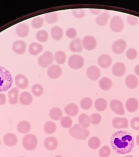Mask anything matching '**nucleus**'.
<instances>
[{"mask_svg": "<svg viewBox=\"0 0 139 157\" xmlns=\"http://www.w3.org/2000/svg\"><path fill=\"white\" fill-rule=\"evenodd\" d=\"M112 149L117 154L126 155L132 152L134 147V138L126 131H118L113 134L110 139Z\"/></svg>", "mask_w": 139, "mask_h": 157, "instance_id": "1", "label": "nucleus"}, {"mask_svg": "<svg viewBox=\"0 0 139 157\" xmlns=\"http://www.w3.org/2000/svg\"><path fill=\"white\" fill-rule=\"evenodd\" d=\"M12 85L11 74L7 69L0 66V92L7 91Z\"/></svg>", "mask_w": 139, "mask_h": 157, "instance_id": "2", "label": "nucleus"}, {"mask_svg": "<svg viewBox=\"0 0 139 157\" xmlns=\"http://www.w3.org/2000/svg\"><path fill=\"white\" fill-rule=\"evenodd\" d=\"M70 135L77 140H84L90 135V132L86 129L76 124L68 130Z\"/></svg>", "mask_w": 139, "mask_h": 157, "instance_id": "3", "label": "nucleus"}, {"mask_svg": "<svg viewBox=\"0 0 139 157\" xmlns=\"http://www.w3.org/2000/svg\"><path fill=\"white\" fill-rule=\"evenodd\" d=\"M38 139L35 135L28 134L25 135L22 140V145L27 151H33L37 146Z\"/></svg>", "mask_w": 139, "mask_h": 157, "instance_id": "4", "label": "nucleus"}, {"mask_svg": "<svg viewBox=\"0 0 139 157\" xmlns=\"http://www.w3.org/2000/svg\"><path fill=\"white\" fill-rule=\"evenodd\" d=\"M54 56L51 52H46L39 57L38 64L42 68H47L54 61Z\"/></svg>", "mask_w": 139, "mask_h": 157, "instance_id": "5", "label": "nucleus"}, {"mask_svg": "<svg viewBox=\"0 0 139 157\" xmlns=\"http://www.w3.org/2000/svg\"><path fill=\"white\" fill-rule=\"evenodd\" d=\"M110 27L112 32H121L124 28V22L120 16L115 15L110 20Z\"/></svg>", "mask_w": 139, "mask_h": 157, "instance_id": "6", "label": "nucleus"}, {"mask_svg": "<svg viewBox=\"0 0 139 157\" xmlns=\"http://www.w3.org/2000/svg\"><path fill=\"white\" fill-rule=\"evenodd\" d=\"M84 59L79 55H73L68 59V66L73 69H80L84 66Z\"/></svg>", "mask_w": 139, "mask_h": 157, "instance_id": "7", "label": "nucleus"}, {"mask_svg": "<svg viewBox=\"0 0 139 157\" xmlns=\"http://www.w3.org/2000/svg\"><path fill=\"white\" fill-rule=\"evenodd\" d=\"M82 43L83 48L86 50L91 51L95 49L97 47V42L95 37L91 36H86L83 38Z\"/></svg>", "mask_w": 139, "mask_h": 157, "instance_id": "8", "label": "nucleus"}, {"mask_svg": "<svg viewBox=\"0 0 139 157\" xmlns=\"http://www.w3.org/2000/svg\"><path fill=\"white\" fill-rule=\"evenodd\" d=\"M127 47V43L124 40L117 39L112 44V52L117 55H121L125 52Z\"/></svg>", "mask_w": 139, "mask_h": 157, "instance_id": "9", "label": "nucleus"}, {"mask_svg": "<svg viewBox=\"0 0 139 157\" xmlns=\"http://www.w3.org/2000/svg\"><path fill=\"white\" fill-rule=\"evenodd\" d=\"M110 106L112 110L116 114L119 115H123L125 113L124 107L121 101L117 99H113L110 101Z\"/></svg>", "mask_w": 139, "mask_h": 157, "instance_id": "10", "label": "nucleus"}, {"mask_svg": "<svg viewBox=\"0 0 139 157\" xmlns=\"http://www.w3.org/2000/svg\"><path fill=\"white\" fill-rule=\"evenodd\" d=\"M15 83L17 88L20 89H26L29 85L28 78L22 74H17L15 78Z\"/></svg>", "mask_w": 139, "mask_h": 157, "instance_id": "11", "label": "nucleus"}, {"mask_svg": "<svg viewBox=\"0 0 139 157\" xmlns=\"http://www.w3.org/2000/svg\"><path fill=\"white\" fill-rule=\"evenodd\" d=\"M86 75L91 80L96 81L100 77V69L95 66H90L86 71Z\"/></svg>", "mask_w": 139, "mask_h": 157, "instance_id": "12", "label": "nucleus"}, {"mask_svg": "<svg viewBox=\"0 0 139 157\" xmlns=\"http://www.w3.org/2000/svg\"><path fill=\"white\" fill-rule=\"evenodd\" d=\"M48 76L52 79H56L61 76L62 74V69L56 64H54L49 67L47 70Z\"/></svg>", "mask_w": 139, "mask_h": 157, "instance_id": "13", "label": "nucleus"}, {"mask_svg": "<svg viewBox=\"0 0 139 157\" xmlns=\"http://www.w3.org/2000/svg\"><path fill=\"white\" fill-rule=\"evenodd\" d=\"M112 57L107 54H102L98 59V63L102 68L107 69L110 67L112 64Z\"/></svg>", "mask_w": 139, "mask_h": 157, "instance_id": "14", "label": "nucleus"}, {"mask_svg": "<svg viewBox=\"0 0 139 157\" xmlns=\"http://www.w3.org/2000/svg\"><path fill=\"white\" fill-rule=\"evenodd\" d=\"M126 71V67L122 62H116L112 68V73L115 76L121 77L123 76Z\"/></svg>", "mask_w": 139, "mask_h": 157, "instance_id": "15", "label": "nucleus"}, {"mask_svg": "<svg viewBox=\"0 0 139 157\" xmlns=\"http://www.w3.org/2000/svg\"><path fill=\"white\" fill-rule=\"evenodd\" d=\"M26 43L23 40H16L13 43L12 49L15 54L22 55L26 50Z\"/></svg>", "mask_w": 139, "mask_h": 157, "instance_id": "16", "label": "nucleus"}, {"mask_svg": "<svg viewBox=\"0 0 139 157\" xmlns=\"http://www.w3.org/2000/svg\"><path fill=\"white\" fill-rule=\"evenodd\" d=\"M15 32L18 37L21 38L27 37L29 34V26L25 23H21L17 25L15 29Z\"/></svg>", "mask_w": 139, "mask_h": 157, "instance_id": "17", "label": "nucleus"}, {"mask_svg": "<svg viewBox=\"0 0 139 157\" xmlns=\"http://www.w3.org/2000/svg\"><path fill=\"white\" fill-rule=\"evenodd\" d=\"M112 125L116 129H126L128 127V120L126 118L115 117L112 120Z\"/></svg>", "mask_w": 139, "mask_h": 157, "instance_id": "18", "label": "nucleus"}, {"mask_svg": "<svg viewBox=\"0 0 139 157\" xmlns=\"http://www.w3.org/2000/svg\"><path fill=\"white\" fill-rule=\"evenodd\" d=\"M3 142L7 146L13 147L17 144V136L12 132L7 133L3 136Z\"/></svg>", "mask_w": 139, "mask_h": 157, "instance_id": "19", "label": "nucleus"}, {"mask_svg": "<svg viewBox=\"0 0 139 157\" xmlns=\"http://www.w3.org/2000/svg\"><path fill=\"white\" fill-rule=\"evenodd\" d=\"M58 142L56 138L54 136L47 137L44 141V146L47 150L53 151L58 147Z\"/></svg>", "mask_w": 139, "mask_h": 157, "instance_id": "20", "label": "nucleus"}, {"mask_svg": "<svg viewBox=\"0 0 139 157\" xmlns=\"http://www.w3.org/2000/svg\"><path fill=\"white\" fill-rule=\"evenodd\" d=\"M126 107L130 113H134L139 108V102L136 98H129L126 103Z\"/></svg>", "mask_w": 139, "mask_h": 157, "instance_id": "21", "label": "nucleus"}, {"mask_svg": "<svg viewBox=\"0 0 139 157\" xmlns=\"http://www.w3.org/2000/svg\"><path fill=\"white\" fill-rule=\"evenodd\" d=\"M65 113L69 117H74L78 113V107L75 104H68L64 108Z\"/></svg>", "mask_w": 139, "mask_h": 157, "instance_id": "22", "label": "nucleus"}, {"mask_svg": "<svg viewBox=\"0 0 139 157\" xmlns=\"http://www.w3.org/2000/svg\"><path fill=\"white\" fill-rule=\"evenodd\" d=\"M83 45L79 38H76L70 43V49L73 52H81L83 51Z\"/></svg>", "mask_w": 139, "mask_h": 157, "instance_id": "23", "label": "nucleus"}, {"mask_svg": "<svg viewBox=\"0 0 139 157\" xmlns=\"http://www.w3.org/2000/svg\"><path fill=\"white\" fill-rule=\"evenodd\" d=\"M19 91L17 87H13L8 92L9 102L10 104H16L18 102Z\"/></svg>", "mask_w": 139, "mask_h": 157, "instance_id": "24", "label": "nucleus"}, {"mask_svg": "<svg viewBox=\"0 0 139 157\" xmlns=\"http://www.w3.org/2000/svg\"><path fill=\"white\" fill-rule=\"evenodd\" d=\"M109 17L110 14L108 13H103L96 18V23L100 26H104L107 25Z\"/></svg>", "mask_w": 139, "mask_h": 157, "instance_id": "25", "label": "nucleus"}, {"mask_svg": "<svg viewBox=\"0 0 139 157\" xmlns=\"http://www.w3.org/2000/svg\"><path fill=\"white\" fill-rule=\"evenodd\" d=\"M43 50V47L41 44L34 42L29 45L28 52L32 56H37Z\"/></svg>", "mask_w": 139, "mask_h": 157, "instance_id": "26", "label": "nucleus"}, {"mask_svg": "<svg viewBox=\"0 0 139 157\" xmlns=\"http://www.w3.org/2000/svg\"><path fill=\"white\" fill-rule=\"evenodd\" d=\"M17 129L21 134H26L31 129V125L27 121H22L18 123Z\"/></svg>", "mask_w": 139, "mask_h": 157, "instance_id": "27", "label": "nucleus"}, {"mask_svg": "<svg viewBox=\"0 0 139 157\" xmlns=\"http://www.w3.org/2000/svg\"><path fill=\"white\" fill-rule=\"evenodd\" d=\"M33 97L28 92H24L20 96V102L24 105H29L33 101Z\"/></svg>", "mask_w": 139, "mask_h": 157, "instance_id": "28", "label": "nucleus"}, {"mask_svg": "<svg viewBox=\"0 0 139 157\" xmlns=\"http://www.w3.org/2000/svg\"><path fill=\"white\" fill-rule=\"evenodd\" d=\"M112 80L108 77L102 78L99 81V87L103 91H108L112 87Z\"/></svg>", "mask_w": 139, "mask_h": 157, "instance_id": "29", "label": "nucleus"}, {"mask_svg": "<svg viewBox=\"0 0 139 157\" xmlns=\"http://www.w3.org/2000/svg\"><path fill=\"white\" fill-rule=\"evenodd\" d=\"M78 124L82 127L86 129L90 127V117L86 113H81L78 118Z\"/></svg>", "mask_w": 139, "mask_h": 157, "instance_id": "30", "label": "nucleus"}, {"mask_svg": "<svg viewBox=\"0 0 139 157\" xmlns=\"http://www.w3.org/2000/svg\"><path fill=\"white\" fill-rule=\"evenodd\" d=\"M138 79L134 75H129L126 78V84L127 87L130 89H135L138 85Z\"/></svg>", "mask_w": 139, "mask_h": 157, "instance_id": "31", "label": "nucleus"}, {"mask_svg": "<svg viewBox=\"0 0 139 157\" xmlns=\"http://www.w3.org/2000/svg\"><path fill=\"white\" fill-rule=\"evenodd\" d=\"M52 38L55 40H59L63 37V30L59 26H54L51 31Z\"/></svg>", "mask_w": 139, "mask_h": 157, "instance_id": "32", "label": "nucleus"}, {"mask_svg": "<svg viewBox=\"0 0 139 157\" xmlns=\"http://www.w3.org/2000/svg\"><path fill=\"white\" fill-rule=\"evenodd\" d=\"M49 117L52 120L58 121L60 120L63 116V112L60 108L54 107L49 111Z\"/></svg>", "mask_w": 139, "mask_h": 157, "instance_id": "33", "label": "nucleus"}, {"mask_svg": "<svg viewBox=\"0 0 139 157\" xmlns=\"http://www.w3.org/2000/svg\"><path fill=\"white\" fill-rule=\"evenodd\" d=\"M95 108L98 111H103L107 108L108 103L104 98H98L94 103Z\"/></svg>", "mask_w": 139, "mask_h": 157, "instance_id": "34", "label": "nucleus"}, {"mask_svg": "<svg viewBox=\"0 0 139 157\" xmlns=\"http://www.w3.org/2000/svg\"><path fill=\"white\" fill-rule=\"evenodd\" d=\"M44 129L45 132L47 134H52L56 130V124L52 121H48L45 124Z\"/></svg>", "mask_w": 139, "mask_h": 157, "instance_id": "35", "label": "nucleus"}, {"mask_svg": "<svg viewBox=\"0 0 139 157\" xmlns=\"http://www.w3.org/2000/svg\"><path fill=\"white\" fill-rule=\"evenodd\" d=\"M88 146L93 150H96L100 147L101 141L98 137L93 136L88 141Z\"/></svg>", "mask_w": 139, "mask_h": 157, "instance_id": "36", "label": "nucleus"}, {"mask_svg": "<svg viewBox=\"0 0 139 157\" xmlns=\"http://www.w3.org/2000/svg\"><path fill=\"white\" fill-rule=\"evenodd\" d=\"M54 59L57 63L63 64L66 60V55L65 53L62 51H58L54 55Z\"/></svg>", "mask_w": 139, "mask_h": 157, "instance_id": "37", "label": "nucleus"}, {"mask_svg": "<svg viewBox=\"0 0 139 157\" xmlns=\"http://www.w3.org/2000/svg\"><path fill=\"white\" fill-rule=\"evenodd\" d=\"M45 18L48 24H54L58 21V15L56 13H50L45 15Z\"/></svg>", "mask_w": 139, "mask_h": 157, "instance_id": "38", "label": "nucleus"}, {"mask_svg": "<svg viewBox=\"0 0 139 157\" xmlns=\"http://www.w3.org/2000/svg\"><path fill=\"white\" fill-rule=\"evenodd\" d=\"M31 91L34 96L36 97H40L43 94L44 88L40 84L36 83L32 86Z\"/></svg>", "mask_w": 139, "mask_h": 157, "instance_id": "39", "label": "nucleus"}, {"mask_svg": "<svg viewBox=\"0 0 139 157\" xmlns=\"http://www.w3.org/2000/svg\"><path fill=\"white\" fill-rule=\"evenodd\" d=\"M36 38L39 42L45 43L46 42L49 38V34L45 30H40L37 32L36 34Z\"/></svg>", "mask_w": 139, "mask_h": 157, "instance_id": "40", "label": "nucleus"}, {"mask_svg": "<svg viewBox=\"0 0 139 157\" xmlns=\"http://www.w3.org/2000/svg\"><path fill=\"white\" fill-rule=\"evenodd\" d=\"M92 105H93V101L89 97L83 98V99L81 101V108H82L83 110H88L91 108Z\"/></svg>", "mask_w": 139, "mask_h": 157, "instance_id": "41", "label": "nucleus"}, {"mask_svg": "<svg viewBox=\"0 0 139 157\" xmlns=\"http://www.w3.org/2000/svg\"><path fill=\"white\" fill-rule=\"evenodd\" d=\"M60 124L64 128H71L72 120L69 116H65L60 119Z\"/></svg>", "mask_w": 139, "mask_h": 157, "instance_id": "42", "label": "nucleus"}, {"mask_svg": "<svg viewBox=\"0 0 139 157\" xmlns=\"http://www.w3.org/2000/svg\"><path fill=\"white\" fill-rule=\"evenodd\" d=\"M44 22V20L42 17H36L33 19L31 24L34 29H40L42 26Z\"/></svg>", "mask_w": 139, "mask_h": 157, "instance_id": "43", "label": "nucleus"}, {"mask_svg": "<svg viewBox=\"0 0 139 157\" xmlns=\"http://www.w3.org/2000/svg\"><path fill=\"white\" fill-rule=\"evenodd\" d=\"M90 120L91 123H92L93 124H95V125H97L99 123H100L101 122L102 116L99 113H94L92 115H91L90 116Z\"/></svg>", "mask_w": 139, "mask_h": 157, "instance_id": "44", "label": "nucleus"}, {"mask_svg": "<svg viewBox=\"0 0 139 157\" xmlns=\"http://www.w3.org/2000/svg\"><path fill=\"white\" fill-rule=\"evenodd\" d=\"M111 153V150L109 146H104L99 151V155L100 157H109Z\"/></svg>", "mask_w": 139, "mask_h": 157, "instance_id": "45", "label": "nucleus"}, {"mask_svg": "<svg viewBox=\"0 0 139 157\" xmlns=\"http://www.w3.org/2000/svg\"><path fill=\"white\" fill-rule=\"evenodd\" d=\"M126 56L127 59L130 60L135 59L137 56V50L134 48H130L128 49L126 52Z\"/></svg>", "mask_w": 139, "mask_h": 157, "instance_id": "46", "label": "nucleus"}, {"mask_svg": "<svg viewBox=\"0 0 139 157\" xmlns=\"http://www.w3.org/2000/svg\"><path fill=\"white\" fill-rule=\"evenodd\" d=\"M72 15L77 19H82L86 15V12L83 9H77L72 10Z\"/></svg>", "mask_w": 139, "mask_h": 157, "instance_id": "47", "label": "nucleus"}, {"mask_svg": "<svg viewBox=\"0 0 139 157\" xmlns=\"http://www.w3.org/2000/svg\"><path fill=\"white\" fill-rule=\"evenodd\" d=\"M127 20L128 24L132 26H136L139 22V19L137 17H135L132 15H129L127 17Z\"/></svg>", "mask_w": 139, "mask_h": 157, "instance_id": "48", "label": "nucleus"}, {"mask_svg": "<svg viewBox=\"0 0 139 157\" xmlns=\"http://www.w3.org/2000/svg\"><path fill=\"white\" fill-rule=\"evenodd\" d=\"M66 35L68 38L75 39L77 36V31L74 28H69L66 30Z\"/></svg>", "mask_w": 139, "mask_h": 157, "instance_id": "49", "label": "nucleus"}, {"mask_svg": "<svg viewBox=\"0 0 139 157\" xmlns=\"http://www.w3.org/2000/svg\"><path fill=\"white\" fill-rule=\"evenodd\" d=\"M131 127L135 130H139V117H134L132 118L130 121Z\"/></svg>", "mask_w": 139, "mask_h": 157, "instance_id": "50", "label": "nucleus"}, {"mask_svg": "<svg viewBox=\"0 0 139 157\" xmlns=\"http://www.w3.org/2000/svg\"><path fill=\"white\" fill-rule=\"evenodd\" d=\"M90 12L91 14H93V15L100 14L101 12V10L91 9V10H90Z\"/></svg>", "mask_w": 139, "mask_h": 157, "instance_id": "51", "label": "nucleus"}, {"mask_svg": "<svg viewBox=\"0 0 139 157\" xmlns=\"http://www.w3.org/2000/svg\"><path fill=\"white\" fill-rule=\"evenodd\" d=\"M134 71L135 73L137 74V75L139 76V64L137 65L135 67Z\"/></svg>", "mask_w": 139, "mask_h": 157, "instance_id": "52", "label": "nucleus"}, {"mask_svg": "<svg viewBox=\"0 0 139 157\" xmlns=\"http://www.w3.org/2000/svg\"><path fill=\"white\" fill-rule=\"evenodd\" d=\"M136 141H137V144L138 146H139V135H137L136 137Z\"/></svg>", "mask_w": 139, "mask_h": 157, "instance_id": "53", "label": "nucleus"}, {"mask_svg": "<svg viewBox=\"0 0 139 157\" xmlns=\"http://www.w3.org/2000/svg\"><path fill=\"white\" fill-rule=\"evenodd\" d=\"M63 157V156H61V155H56V156H55V157Z\"/></svg>", "mask_w": 139, "mask_h": 157, "instance_id": "54", "label": "nucleus"}, {"mask_svg": "<svg viewBox=\"0 0 139 157\" xmlns=\"http://www.w3.org/2000/svg\"><path fill=\"white\" fill-rule=\"evenodd\" d=\"M133 157V156H132V155H127V156H126V157Z\"/></svg>", "mask_w": 139, "mask_h": 157, "instance_id": "55", "label": "nucleus"}, {"mask_svg": "<svg viewBox=\"0 0 139 157\" xmlns=\"http://www.w3.org/2000/svg\"><path fill=\"white\" fill-rule=\"evenodd\" d=\"M1 140H0V146H1Z\"/></svg>", "mask_w": 139, "mask_h": 157, "instance_id": "56", "label": "nucleus"}, {"mask_svg": "<svg viewBox=\"0 0 139 157\" xmlns=\"http://www.w3.org/2000/svg\"><path fill=\"white\" fill-rule=\"evenodd\" d=\"M24 157V156H21V157Z\"/></svg>", "mask_w": 139, "mask_h": 157, "instance_id": "57", "label": "nucleus"}]
</instances>
